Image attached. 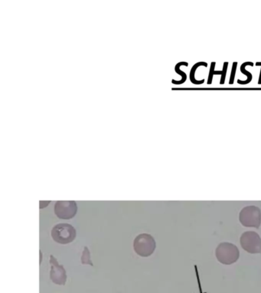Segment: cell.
I'll return each mask as SVG.
<instances>
[{"instance_id":"cell-6","label":"cell","mask_w":261,"mask_h":293,"mask_svg":"<svg viewBox=\"0 0 261 293\" xmlns=\"http://www.w3.org/2000/svg\"><path fill=\"white\" fill-rule=\"evenodd\" d=\"M77 211V203L74 201H58L55 205V213L60 219L73 218Z\"/></svg>"},{"instance_id":"cell-9","label":"cell","mask_w":261,"mask_h":293,"mask_svg":"<svg viewBox=\"0 0 261 293\" xmlns=\"http://www.w3.org/2000/svg\"><path fill=\"white\" fill-rule=\"evenodd\" d=\"M204 66V67H207V66H208V63L205 62H203V61H201V62L197 63H195V64H194V66H192V70H191V71H190V80H191V82H192L193 84H194V85H201V84H203V83L204 82V79H203V80H197L196 79H195V77H194V73H195V71H196L197 69L199 68V66Z\"/></svg>"},{"instance_id":"cell-13","label":"cell","mask_w":261,"mask_h":293,"mask_svg":"<svg viewBox=\"0 0 261 293\" xmlns=\"http://www.w3.org/2000/svg\"><path fill=\"white\" fill-rule=\"evenodd\" d=\"M237 62H234L232 65V70H231V74L230 76V80H229V84H234L235 79V74H236V70H237Z\"/></svg>"},{"instance_id":"cell-12","label":"cell","mask_w":261,"mask_h":293,"mask_svg":"<svg viewBox=\"0 0 261 293\" xmlns=\"http://www.w3.org/2000/svg\"><path fill=\"white\" fill-rule=\"evenodd\" d=\"M215 65H216V63L215 62H212L211 64H210V71H209V75H208V85H210L212 83V80H213V76L214 75H222V70L221 71H215Z\"/></svg>"},{"instance_id":"cell-4","label":"cell","mask_w":261,"mask_h":293,"mask_svg":"<svg viewBox=\"0 0 261 293\" xmlns=\"http://www.w3.org/2000/svg\"><path fill=\"white\" fill-rule=\"evenodd\" d=\"M240 221L244 227L259 228L261 223V211L257 206H247L241 210Z\"/></svg>"},{"instance_id":"cell-7","label":"cell","mask_w":261,"mask_h":293,"mask_svg":"<svg viewBox=\"0 0 261 293\" xmlns=\"http://www.w3.org/2000/svg\"><path fill=\"white\" fill-rule=\"evenodd\" d=\"M50 264H51V271H50V279L55 284L60 285H65L67 280L66 271L62 265H60L57 259L52 255L50 256Z\"/></svg>"},{"instance_id":"cell-5","label":"cell","mask_w":261,"mask_h":293,"mask_svg":"<svg viewBox=\"0 0 261 293\" xmlns=\"http://www.w3.org/2000/svg\"><path fill=\"white\" fill-rule=\"evenodd\" d=\"M240 242L242 248L248 253H261V238L254 231L244 232L241 235Z\"/></svg>"},{"instance_id":"cell-11","label":"cell","mask_w":261,"mask_h":293,"mask_svg":"<svg viewBox=\"0 0 261 293\" xmlns=\"http://www.w3.org/2000/svg\"><path fill=\"white\" fill-rule=\"evenodd\" d=\"M81 260L82 264H88V265H91L93 266V263L91 260V253H90V250L87 248V247H83V253H82V256H81Z\"/></svg>"},{"instance_id":"cell-14","label":"cell","mask_w":261,"mask_h":293,"mask_svg":"<svg viewBox=\"0 0 261 293\" xmlns=\"http://www.w3.org/2000/svg\"><path fill=\"white\" fill-rule=\"evenodd\" d=\"M227 66H228V62H225L224 65H223V70H222V75H221V80H220V84L224 85L225 82V79H226V74H227Z\"/></svg>"},{"instance_id":"cell-10","label":"cell","mask_w":261,"mask_h":293,"mask_svg":"<svg viewBox=\"0 0 261 293\" xmlns=\"http://www.w3.org/2000/svg\"><path fill=\"white\" fill-rule=\"evenodd\" d=\"M182 65H184V66H188V63L187 62H181V63H178V64L176 65V66H175V72L177 73H178L179 75H181V76L182 77V79L180 81H176V80H172V83H174V84H175V85H181V84H182V83H184L185 82V80H186V78H187V76H186V74L185 73V72H183V71H182L180 70V66H182Z\"/></svg>"},{"instance_id":"cell-15","label":"cell","mask_w":261,"mask_h":293,"mask_svg":"<svg viewBox=\"0 0 261 293\" xmlns=\"http://www.w3.org/2000/svg\"><path fill=\"white\" fill-rule=\"evenodd\" d=\"M258 84L261 85V68H260V72L259 80H258Z\"/></svg>"},{"instance_id":"cell-3","label":"cell","mask_w":261,"mask_h":293,"mask_svg":"<svg viewBox=\"0 0 261 293\" xmlns=\"http://www.w3.org/2000/svg\"><path fill=\"white\" fill-rule=\"evenodd\" d=\"M53 240L61 244L71 243L76 237V230L70 224L62 223L56 225L51 232Z\"/></svg>"},{"instance_id":"cell-2","label":"cell","mask_w":261,"mask_h":293,"mask_svg":"<svg viewBox=\"0 0 261 293\" xmlns=\"http://www.w3.org/2000/svg\"><path fill=\"white\" fill-rule=\"evenodd\" d=\"M215 254L220 263L225 265H230L238 260L240 253L238 248L234 244L224 242L220 243L217 247Z\"/></svg>"},{"instance_id":"cell-16","label":"cell","mask_w":261,"mask_h":293,"mask_svg":"<svg viewBox=\"0 0 261 293\" xmlns=\"http://www.w3.org/2000/svg\"><path fill=\"white\" fill-rule=\"evenodd\" d=\"M256 66H261V62L256 63Z\"/></svg>"},{"instance_id":"cell-1","label":"cell","mask_w":261,"mask_h":293,"mask_svg":"<svg viewBox=\"0 0 261 293\" xmlns=\"http://www.w3.org/2000/svg\"><path fill=\"white\" fill-rule=\"evenodd\" d=\"M156 244L155 239L149 234H140L133 241L134 250L142 257H149L153 253Z\"/></svg>"},{"instance_id":"cell-8","label":"cell","mask_w":261,"mask_h":293,"mask_svg":"<svg viewBox=\"0 0 261 293\" xmlns=\"http://www.w3.org/2000/svg\"><path fill=\"white\" fill-rule=\"evenodd\" d=\"M253 66V63L252 62H245L243 63V64L241 65V71L242 73H243L244 75L247 76V79L246 80H237V83L241 85H247L248 83L251 82L252 79H253V76L250 73L249 71L246 70V66Z\"/></svg>"}]
</instances>
